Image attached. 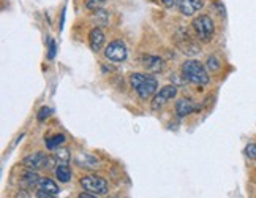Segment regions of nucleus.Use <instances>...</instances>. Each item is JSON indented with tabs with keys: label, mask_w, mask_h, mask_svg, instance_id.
<instances>
[{
	"label": "nucleus",
	"mask_w": 256,
	"mask_h": 198,
	"mask_svg": "<svg viewBox=\"0 0 256 198\" xmlns=\"http://www.w3.org/2000/svg\"><path fill=\"white\" fill-rule=\"evenodd\" d=\"M176 95H177V87L174 84L163 86L160 91L152 97L150 108H152V110H155V111H158V110H162L164 103H168L170 100H172Z\"/></svg>",
	"instance_id": "6"
},
{
	"label": "nucleus",
	"mask_w": 256,
	"mask_h": 198,
	"mask_svg": "<svg viewBox=\"0 0 256 198\" xmlns=\"http://www.w3.org/2000/svg\"><path fill=\"white\" fill-rule=\"evenodd\" d=\"M81 187L86 192H90L94 195H106L108 190H110L108 181L103 179V177H100V176H95V174L84 176L81 179Z\"/></svg>",
	"instance_id": "4"
},
{
	"label": "nucleus",
	"mask_w": 256,
	"mask_h": 198,
	"mask_svg": "<svg viewBox=\"0 0 256 198\" xmlns=\"http://www.w3.org/2000/svg\"><path fill=\"white\" fill-rule=\"evenodd\" d=\"M208 68H209V70L210 72H216V70H218V68H220V62H218V59H216V57H209L208 59Z\"/></svg>",
	"instance_id": "19"
},
{
	"label": "nucleus",
	"mask_w": 256,
	"mask_h": 198,
	"mask_svg": "<svg viewBox=\"0 0 256 198\" xmlns=\"http://www.w3.org/2000/svg\"><path fill=\"white\" fill-rule=\"evenodd\" d=\"M78 198H96V195H94V193H90V192H82V193H80L78 195Z\"/></svg>",
	"instance_id": "25"
},
{
	"label": "nucleus",
	"mask_w": 256,
	"mask_h": 198,
	"mask_svg": "<svg viewBox=\"0 0 256 198\" xmlns=\"http://www.w3.org/2000/svg\"><path fill=\"white\" fill-rule=\"evenodd\" d=\"M36 198H56L52 193H48V192H44V190H38V193H36Z\"/></svg>",
	"instance_id": "23"
},
{
	"label": "nucleus",
	"mask_w": 256,
	"mask_h": 198,
	"mask_svg": "<svg viewBox=\"0 0 256 198\" xmlns=\"http://www.w3.org/2000/svg\"><path fill=\"white\" fill-rule=\"evenodd\" d=\"M54 56H56V42L54 40H49V54H48L49 61H52Z\"/></svg>",
	"instance_id": "22"
},
{
	"label": "nucleus",
	"mask_w": 256,
	"mask_h": 198,
	"mask_svg": "<svg viewBox=\"0 0 256 198\" xmlns=\"http://www.w3.org/2000/svg\"><path fill=\"white\" fill-rule=\"evenodd\" d=\"M14 198H30V195H28V192L27 190H24V189H21L18 193H16V196Z\"/></svg>",
	"instance_id": "24"
},
{
	"label": "nucleus",
	"mask_w": 256,
	"mask_h": 198,
	"mask_svg": "<svg viewBox=\"0 0 256 198\" xmlns=\"http://www.w3.org/2000/svg\"><path fill=\"white\" fill-rule=\"evenodd\" d=\"M126 56H128V51L122 40H112V42L104 48V57L110 62L120 64L125 61Z\"/></svg>",
	"instance_id": "5"
},
{
	"label": "nucleus",
	"mask_w": 256,
	"mask_h": 198,
	"mask_svg": "<svg viewBox=\"0 0 256 198\" xmlns=\"http://www.w3.org/2000/svg\"><path fill=\"white\" fill-rule=\"evenodd\" d=\"M54 158L58 165H68V162H70V152L65 147H58V149H56Z\"/></svg>",
	"instance_id": "18"
},
{
	"label": "nucleus",
	"mask_w": 256,
	"mask_h": 198,
	"mask_svg": "<svg viewBox=\"0 0 256 198\" xmlns=\"http://www.w3.org/2000/svg\"><path fill=\"white\" fill-rule=\"evenodd\" d=\"M56 177L58 182H68L72 179V170L68 168V165H58L56 168Z\"/></svg>",
	"instance_id": "14"
},
{
	"label": "nucleus",
	"mask_w": 256,
	"mask_h": 198,
	"mask_svg": "<svg viewBox=\"0 0 256 198\" xmlns=\"http://www.w3.org/2000/svg\"><path fill=\"white\" fill-rule=\"evenodd\" d=\"M182 75L186 81H190L193 84H208L209 83V73L208 68H206L200 61H194V59H190V61H185L182 65Z\"/></svg>",
	"instance_id": "2"
},
{
	"label": "nucleus",
	"mask_w": 256,
	"mask_h": 198,
	"mask_svg": "<svg viewBox=\"0 0 256 198\" xmlns=\"http://www.w3.org/2000/svg\"><path fill=\"white\" fill-rule=\"evenodd\" d=\"M142 65L147 72L162 73L164 70V61L158 56H146L142 57Z\"/></svg>",
	"instance_id": "10"
},
{
	"label": "nucleus",
	"mask_w": 256,
	"mask_h": 198,
	"mask_svg": "<svg viewBox=\"0 0 256 198\" xmlns=\"http://www.w3.org/2000/svg\"><path fill=\"white\" fill-rule=\"evenodd\" d=\"M65 143V136L62 133H58V135H54L51 138H48L46 140V147L49 151H56L58 149V146H62Z\"/></svg>",
	"instance_id": "15"
},
{
	"label": "nucleus",
	"mask_w": 256,
	"mask_h": 198,
	"mask_svg": "<svg viewBox=\"0 0 256 198\" xmlns=\"http://www.w3.org/2000/svg\"><path fill=\"white\" fill-rule=\"evenodd\" d=\"M198 110V106H196L190 98H182V100H179L176 103V114L179 117H185L192 114L193 111Z\"/></svg>",
	"instance_id": "12"
},
{
	"label": "nucleus",
	"mask_w": 256,
	"mask_h": 198,
	"mask_svg": "<svg viewBox=\"0 0 256 198\" xmlns=\"http://www.w3.org/2000/svg\"><path fill=\"white\" fill-rule=\"evenodd\" d=\"M130 84L136 91V94L141 98H149L152 95H155L156 87H158V81L156 78L152 75H144V73H132L130 75Z\"/></svg>",
	"instance_id": "1"
},
{
	"label": "nucleus",
	"mask_w": 256,
	"mask_h": 198,
	"mask_svg": "<svg viewBox=\"0 0 256 198\" xmlns=\"http://www.w3.org/2000/svg\"><path fill=\"white\" fill-rule=\"evenodd\" d=\"M88 45H90L92 51L98 53L104 45V34L100 27H94L90 34H88Z\"/></svg>",
	"instance_id": "11"
},
{
	"label": "nucleus",
	"mask_w": 256,
	"mask_h": 198,
	"mask_svg": "<svg viewBox=\"0 0 256 198\" xmlns=\"http://www.w3.org/2000/svg\"><path fill=\"white\" fill-rule=\"evenodd\" d=\"M51 114V108H48V106H43L40 111H38V114H36V119L40 122H43L44 119H48V116Z\"/></svg>",
	"instance_id": "21"
},
{
	"label": "nucleus",
	"mask_w": 256,
	"mask_h": 198,
	"mask_svg": "<svg viewBox=\"0 0 256 198\" xmlns=\"http://www.w3.org/2000/svg\"><path fill=\"white\" fill-rule=\"evenodd\" d=\"M202 0H177V8L185 16H193L202 8Z\"/></svg>",
	"instance_id": "9"
},
{
	"label": "nucleus",
	"mask_w": 256,
	"mask_h": 198,
	"mask_svg": "<svg viewBox=\"0 0 256 198\" xmlns=\"http://www.w3.org/2000/svg\"><path fill=\"white\" fill-rule=\"evenodd\" d=\"M245 154H247L252 160L256 162V143H250L247 144V147H245Z\"/></svg>",
	"instance_id": "20"
},
{
	"label": "nucleus",
	"mask_w": 256,
	"mask_h": 198,
	"mask_svg": "<svg viewBox=\"0 0 256 198\" xmlns=\"http://www.w3.org/2000/svg\"><path fill=\"white\" fill-rule=\"evenodd\" d=\"M28 170H43V168H48L51 165V158H49L44 152H34V154H28L24 157V162H22Z\"/></svg>",
	"instance_id": "7"
},
{
	"label": "nucleus",
	"mask_w": 256,
	"mask_h": 198,
	"mask_svg": "<svg viewBox=\"0 0 256 198\" xmlns=\"http://www.w3.org/2000/svg\"><path fill=\"white\" fill-rule=\"evenodd\" d=\"M92 19H94V23L96 26H108V24H110V15H108V12L103 8L96 10V13L92 16Z\"/></svg>",
	"instance_id": "17"
},
{
	"label": "nucleus",
	"mask_w": 256,
	"mask_h": 198,
	"mask_svg": "<svg viewBox=\"0 0 256 198\" xmlns=\"http://www.w3.org/2000/svg\"><path fill=\"white\" fill-rule=\"evenodd\" d=\"M40 190H44V192H48V193H52V195H56V193H58V185L56 184V181H52L51 177H43V179H40Z\"/></svg>",
	"instance_id": "13"
},
{
	"label": "nucleus",
	"mask_w": 256,
	"mask_h": 198,
	"mask_svg": "<svg viewBox=\"0 0 256 198\" xmlns=\"http://www.w3.org/2000/svg\"><path fill=\"white\" fill-rule=\"evenodd\" d=\"M22 182L28 187H32V185H38L40 184V177H38V173L34 171V170H27L24 171L22 174Z\"/></svg>",
	"instance_id": "16"
},
{
	"label": "nucleus",
	"mask_w": 256,
	"mask_h": 198,
	"mask_svg": "<svg viewBox=\"0 0 256 198\" xmlns=\"http://www.w3.org/2000/svg\"><path fill=\"white\" fill-rule=\"evenodd\" d=\"M176 43H177V48H179L185 56H194L200 53V48L196 46L194 40L190 38V35L186 32H179V35L176 38Z\"/></svg>",
	"instance_id": "8"
},
{
	"label": "nucleus",
	"mask_w": 256,
	"mask_h": 198,
	"mask_svg": "<svg viewBox=\"0 0 256 198\" xmlns=\"http://www.w3.org/2000/svg\"><path fill=\"white\" fill-rule=\"evenodd\" d=\"M162 2L166 5V7H174V5H177V0H162Z\"/></svg>",
	"instance_id": "26"
},
{
	"label": "nucleus",
	"mask_w": 256,
	"mask_h": 198,
	"mask_svg": "<svg viewBox=\"0 0 256 198\" xmlns=\"http://www.w3.org/2000/svg\"><path fill=\"white\" fill-rule=\"evenodd\" d=\"M193 29H194V34L202 42H209L212 40L214 34H215V24L212 21V18L208 16V15H200L193 19L192 23Z\"/></svg>",
	"instance_id": "3"
}]
</instances>
